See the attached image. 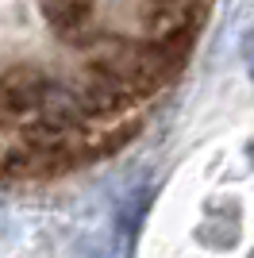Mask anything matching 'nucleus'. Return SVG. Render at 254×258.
<instances>
[{"mask_svg":"<svg viewBox=\"0 0 254 258\" xmlns=\"http://www.w3.org/2000/svg\"><path fill=\"white\" fill-rule=\"evenodd\" d=\"M42 20L70 43L85 46L93 35V0H39Z\"/></svg>","mask_w":254,"mask_h":258,"instance_id":"nucleus-1","label":"nucleus"},{"mask_svg":"<svg viewBox=\"0 0 254 258\" xmlns=\"http://www.w3.org/2000/svg\"><path fill=\"white\" fill-rule=\"evenodd\" d=\"M250 70H254V62H250Z\"/></svg>","mask_w":254,"mask_h":258,"instance_id":"nucleus-2","label":"nucleus"}]
</instances>
